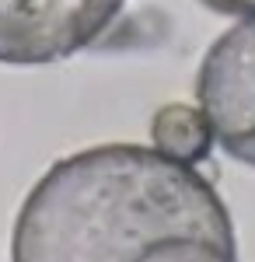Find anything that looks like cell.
Returning a JSON list of instances; mask_svg holds the SVG:
<instances>
[{
	"mask_svg": "<svg viewBox=\"0 0 255 262\" xmlns=\"http://www.w3.org/2000/svg\"><path fill=\"white\" fill-rule=\"evenodd\" d=\"M126 0H0V63L46 67L98 42Z\"/></svg>",
	"mask_w": 255,
	"mask_h": 262,
	"instance_id": "cell-2",
	"label": "cell"
},
{
	"mask_svg": "<svg viewBox=\"0 0 255 262\" xmlns=\"http://www.w3.org/2000/svg\"><path fill=\"white\" fill-rule=\"evenodd\" d=\"M11 262H238V242L220 192L193 164L140 143H101L32 185Z\"/></svg>",
	"mask_w": 255,
	"mask_h": 262,
	"instance_id": "cell-1",
	"label": "cell"
},
{
	"mask_svg": "<svg viewBox=\"0 0 255 262\" xmlns=\"http://www.w3.org/2000/svg\"><path fill=\"white\" fill-rule=\"evenodd\" d=\"M217 14H238V18H255V0H199Z\"/></svg>",
	"mask_w": 255,
	"mask_h": 262,
	"instance_id": "cell-5",
	"label": "cell"
},
{
	"mask_svg": "<svg viewBox=\"0 0 255 262\" xmlns=\"http://www.w3.org/2000/svg\"><path fill=\"white\" fill-rule=\"evenodd\" d=\"M151 147L178 164H199L210 158L214 129L203 108L172 101V105H161L151 119Z\"/></svg>",
	"mask_w": 255,
	"mask_h": 262,
	"instance_id": "cell-4",
	"label": "cell"
},
{
	"mask_svg": "<svg viewBox=\"0 0 255 262\" xmlns=\"http://www.w3.org/2000/svg\"><path fill=\"white\" fill-rule=\"evenodd\" d=\"M196 98L214 140L235 161L255 168V18L238 21L206 49Z\"/></svg>",
	"mask_w": 255,
	"mask_h": 262,
	"instance_id": "cell-3",
	"label": "cell"
}]
</instances>
